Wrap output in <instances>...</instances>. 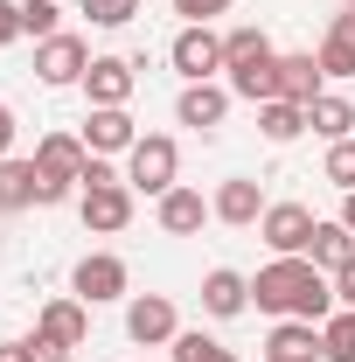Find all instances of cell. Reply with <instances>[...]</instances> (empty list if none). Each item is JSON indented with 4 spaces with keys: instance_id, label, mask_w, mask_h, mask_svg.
<instances>
[{
    "instance_id": "18",
    "label": "cell",
    "mask_w": 355,
    "mask_h": 362,
    "mask_svg": "<svg viewBox=\"0 0 355 362\" xmlns=\"http://www.w3.org/2000/svg\"><path fill=\"white\" fill-rule=\"evenodd\" d=\"M42 202V175H35V160H0V216H21V209H35Z\"/></svg>"
},
{
    "instance_id": "20",
    "label": "cell",
    "mask_w": 355,
    "mask_h": 362,
    "mask_svg": "<svg viewBox=\"0 0 355 362\" xmlns=\"http://www.w3.org/2000/svg\"><path fill=\"white\" fill-rule=\"evenodd\" d=\"M307 258H313L320 272H327V279H334L342 265H355V230L342 223V216H334V223H313V244H307Z\"/></svg>"
},
{
    "instance_id": "16",
    "label": "cell",
    "mask_w": 355,
    "mask_h": 362,
    "mask_svg": "<svg viewBox=\"0 0 355 362\" xmlns=\"http://www.w3.org/2000/svg\"><path fill=\"white\" fill-rule=\"evenodd\" d=\"M133 63L126 56H91V70H84V98L91 105H126L133 98Z\"/></svg>"
},
{
    "instance_id": "30",
    "label": "cell",
    "mask_w": 355,
    "mask_h": 362,
    "mask_svg": "<svg viewBox=\"0 0 355 362\" xmlns=\"http://www.w3.org/2000/svg\"><path fill=\"white\" fill-rule=\"evenodd\" d=\"M168 7H175V14L188 21V28H202V21H216V14H230L237 0H168Z\"/></svg>"
},
{
    "instance_id": "14",
    "label": "cell",
    "mask_w": 355,
    "mask_h": 362,
    "mask_svg": "<svg viewBox=\"0 0 355 362\" xmlns=\"http://www.w3.org/2000/svg\"><path fill=\"white\" fill-rule=\"evenodd\" d=\"M153 216H161V230H168V237H195V230L209 223L216 209L202 202V188H181V181H175V188L153 202Z\"/></svg>"
},
{
    "instance_id": "1",
    "label": "cell",
    "mask_w": 355,
    "mask_h": 362,
    "mask_svg": "<svg viewBox=\"0 0 355 362\" xmlns=\"http://www.w3.org/2000/svg\"><path fill=\"white\" fill-rule=\"evenodd\" d=\"M251 300L258 314H279V320H320L334 314V279L313 265V258H272L258 279H251Z\"/></svg>"
},
{
    "instance_id": "17",
    "label": "cell",
    "mask_w": 355,
    "mask_h": 362,
    "mask_svg": "<svg viewBox=\"0 0 355 362\" xmlns=\"http://www.w3.org/2000/svg\"><path fill=\"white\" fill-rule=\"evenodd\" d=\"M244 307H251V279H244V272L216 265L209 279H202V314L209 320H237Z\"/></svg>"
},
{
    "instance_id": "28",
    "label": "cell",
    "mask_w": 355,
    "mask_h": 362,
    "mask_svg": "<svg viewBox=\"0 0 355 362\" xmlns=\"http://www.w3.org/2000/svg\"><path fill=\"white\" fill-rule=\"evenodd\" d=\"M320 175L334 181L342 195H355V139H334V146H327V168H320Z\"/></svg>"
},
{
    "instance_id": "24",
    "label": "cell",
    "mask_w": 355,
    "mask_h": 362,
    "mask_svg": "<svg viewBox=\"0 0 355 362\" xmlns=\"http://www.w3.org/2000/svg\"><path fill=\"white\" fill-rule=\"evenodd\" d=\"M320 70L327 77H355V0H349V14H334V28L320 42Z\"/></svg>"
},
{
    "instance_id": "4",
    "label": "cell",
    "mask_w": 355,
    "mask_h": 362,
    "mask_svg": "<svg viewBox=\"0 0 355 362\" xmlns=\"http://www.w3.org/2000/svg\"><path fill=\"white\" fill-rule=\"evenodd\" d=\"M175 175H181V146L168 133H139V146L126 153V188L161 202V195L175 188Z\"/></svg>"
},
{
    "instance_id": "23",
    "label": "cell",
    "mask_w": 355,
    "mask_h": 362,
    "mask_svg": "<svg viewBox=\"0 0 355 362\" xmlns=\"http://www.w3.org/2000/svg\"><path fill=\"white\" fill-rule=\"evenodd\" d=\"M320 56H279V98H293V105H313L320 98Z\"/></svg>"
},
{
    "instance_id": "26",
    "label": "cell",
    "mask_w": 355,
    "mask_h": 362,
    "mask_svg": "<svg viewBox=\"0 0 355 362\" xmlns=\"http://www.w3.org/2000/svg\"><path fill=\"white\" fill-rule=\"evenodd\" d=\"M168 349H175V362H237V356H230V349L216 341V334H202V327H188V334H175Z\"/></svg>"
},
{
    "instance_id": "7",
    "label": "cell",
    "mask_w": 355,
    "mask_h": 362,
    "mask_svg": "<svg viewBox=\"0 0 355 362\" xmlns=\"http://www.w3.org/2000/svg\"><path fill=\"white\" fill-rule=\"evenodd\" d=\"M168 63H175L188 84H216V70H223V35L202 21V28H181L175 49H168Z\"/></svg>"
},
{
    "instance_id": "31",
    "label": "cell",
    "mask_w": 355,
    "mask_h": 362,
    "mask_svg": "<svg viewBox=\"0 0 355 362\" xmlns=\"http://www.w3.org/2000/svg\"><path fill=\"white\" fill-rule=\"evenodd\" d=\"M21 35V0H0V49Z\"/></svg>"
},
{
    "instance_id": "8",
    "label": "cell",
    "mask_w": 355,
    "mask_h": 362,
    "mask_svg": "<svg viewBox=\"0 0 355 362\" xmlns=\"http://www.w3.org/2000/svg\"><path fill=\"white\" fill-rule=\"evenodd\" d=\"M313 209H300V202H272L265 216H258V237H265L279 258H307V244H313Z\"/></svg>"
},
{
    "instance_id": "11",
    "label": "cell",
    "mask_w": 355,
    "mask_h": 362,
    "mask_svg": "<svg viewBox=\"0 0 355 362\" xmlns=\"http://www.w3.org/2000/svg\"><path fill=\"white\" fill-rule=\"evenodd\" d=\"M84 146L91 153H133L139 146V126H133V112L126 105H91V119H84Z\"/></svg>"
},
{
    "instance_id": "6",
    "label": "cell",
    "mask_w": 355,
    "mask_h": 362,
    "mask_svg": "<svg viewBox=\"0 0 355 362\" xmlns=\"http://www.w3.org/2000/svg\"><path fill=\"white\" fill-rule=\"evenodd\" d=\"M70 286H77V300H84V307H105V300H126L133 272H126V258H112V251H91V258H77Z\"/></svg>"
},
{
    "instance_id": "22",
    "label": "cell",
    "mask_w": 355,
    "mask_h": 362,
    "mask_svg": "<svg viewBox=\"0 0 355 362\" xmlns=\"http://www.w3.org/2000/svg\"><path fill=\"white\" fill-rule=\"evenodd\" d=\"M258 133H265L272 146H293V139L307 133V105H293V98H265V105H258Z\"/></svg>"
},
{
    "instance_id": "32",
    "label": "cell",
    "mask_w": 355,
    "mask_h": 362,
    "mask_svg": "<svg viewBox=\"0 0 355 362\" xmlns=\"http://www.w3.org/2000/svg\"><path fill=\"white\" fill-rule=\"evenodd\" d=\"M14 133H21V126H14V105H7V98H0V160H7V153H14Z\"/></svg>"
},
{
    "instance_id": "35",
    "label": "cell",
    "mask_w": 355,
    "mask_h": 362,
    "mask_svg": "<svg viewBox=\"0 0 355 362\" xmlns=\"http://www.w3.org/2000/svg\"><path fill=\"white\" fill-rule=\"evenodd\" d=\"M342 223H349V230H355V195H342Z\"/></svg>"
},
{
    "instance_id": "12",
    "label": "cell",
    "mask_w": 355,
    "mask_h": 362,
    "mask_svg": "<svg viewBox=\"0 0 355 362\" xmlns=\"http://www.w3.org/2000/svg\"><path fill=\"white\" fill-rule=\"evenodd\" d=\"M209 209H216V223H230V230H251V223H258V216L272 209V202H265V188H258L251 175H230V181L216 188V195H209Z\"/></svg>"
},
{
    "instance_id": "34",
    "label": "cell",
    "mask_w": 355,
    "mask_h": 362,
    "mask_svg": "<svg viewBox=\"0 0 355 362\" xmlns=\"http://www.w3.org/2000/svg\"><path fill=\"white\" fill-rule=\"evenodd\" d=\"M0 362H42V356H35V341H7V349H0Z\"/></svg>"
},
{
    "instance_id": "2",
    "label": "cell",
    "mask_w": 355,
    "mask_h": 362,
    "mask_svg": "<svg viewBox=\"0 0 355 362\" xmlns=\"http://www.w3.org/2000/svg\"><path fill=\"white\" fill-rule=\"evenodd\" d=\"M223 84H230V98H251V105L279 98V49H272L265 28H230L223 35Z\"/></svg>"
},
{
    "instance_id": "29",
    "label": "cell",
    "mask_w": 355,
    "mask_h": 362,
    "mask_svg": "<svg viewBox=\"0 0 355 362\" xmlns=\"http://www.w3.org/2000/svg\"><path fill=\"white\" fill-rule=\"evenodd\" d=\"M77 7H84L98 28H126V21L139 14V0H77Z\"/></svg>"
},
{
    "instance_id": "9",
    "label": "cell",
    "mask_w": 355,
    "mask_h": 362,
    "mask_svg": "<svg viewBox=\"0 0 355 362\" xmlns=\"http://www.w3.org/2000/svg\"><path fill=\"white\" fill-rule=\"evenodd\" d=\"M126 334H133L139 349H168V341L181 334L175 300H168V293H139L133 307H126Z\"/></svg>"
},
{
    "instance_id": "33",
    "label": "cell",
    "mask_w": 355,
    "mask_h": 362,
    "mask_svg": "<svg viewBox=\"0 0 355 362\" xmlns=\"http://www.w3.org/2000/svg\"><path fill=\"white\" fill-rule=\"evenodd\" d=\"M334 300H342V307H355V265L334 272Z\"/></svg>"
},
{
    "instance_id": "13",
    "label": "cell",
    "mask_w": 355,
    "mask_h": 362,
    "mask_svg": "<svg viewBox=\"0 0 355 362\" xmlns=\"http://www.w3.org/2000/svg\"><path fill=\"white\" fill-rule=\"evenodd\" d=\"M126 223H133V188H126V181L84 188V230H98V237H119Z\"/></svg>"
},
{
    "instance_id": "19",
    "label": "cell",
    "mask_w": 355,
    "mask_h": 362,
    "mask_svg": "<svg viewBox=\"0 0 355 362\" xmlns=\"http://www.w3.org/2000/svg\"><path fill=\"white\" fill-rule=\"evenodd\" d=\"M265 362H327L320 356V327L313 320H279L265 341Z\"/></svg>"
},
{
    "instance_id": "21",
    "label": "cell",
    "mask_w": 355,
    "mask_h": 362,
    "mask_svg": "<svg viewBox=\"0 0 355 362\" xmlns=\"http://www.w3.org/2000/svg\"><path fill=\"white\" fill-rule=\"evenodd\" d=\"M307 126L327 139V146H334V139H355V105L342 98V90H320V98L307 105Z\"/></svg>"
},
{
    "instance_id": "15",
    "label": "cell",
    "mask_w": 355,
    "mask_h": 362,
    "mask_svg": "<svg viewBox=\"0 0 355 362\" xmlns=\"http://www.w3.org/2000/svg\"><path fill=\"white\" fill-rule=\"evenodd\" d=\"M175 119L195 126V133H216L223 119H230V84H188L175 98Z\"/></svg>"
},
{
    "instance_id": "3",
    "label": "cell",
    "mask_w": 355,
    "mask_h": 362,
    "mask_svg": "<svg viewBox=\"0 0 355 362\" xmlns=\"http://www.w3.org/2000/svg\"><path fill=\"white\" fill-rule=\"evenodd\" d=\"M84 168H91V146H84V133H49L42 146H35V175H42V209L70 202V188L84 181Z\"/></svg>"
},
{
    "instance_id": "25",
    "label": "cell",
    "mask_w": 355,
    "mask_h": 362,
    "mask_svg": "<svg viewBox=\"0 0 355 362\" xmlns=\"http://www.w3.org/2000/svg\"><path fill=\"white\" fill-rule=\"evenodd\" d=\"M320 356L327 362H355V307H334L320 320Z\"/></svg>"
},
{
    "instance_id": "10",
    "label": "cell",
    "mask_w": 355,
    "mask_h": 362,
    "mask_svg": "<svg viewBox=\"0 0 355 362\" xmlns=\"http://www.w3.org/2000/svg\"><path fill=\"white\" fill-rule=\"evenodd\" d=\"M84 70H91V49H84V35H49V42H35V77H42L49 90L84 84Z\"/></svg>"
},
{
    "instance_id": "27",
    "label": "cell",
    "mask_w": 355,
    "mask_h": 362,
    "mask_svg": "<svg viewBox=\"0 0 355 362\" xmlns=\"http://www.w3.org/2000/svg\"><path fill=\"white\" fill-rule=\"evenodd\" d=\"M56 14H63V0H21V35H35V42L63 35V28H56Z\"/></svg>"
},
{
    "instance_id": "5",
    "label": "cell",
    "mask_w": 355,
    "mask_h": 362,
    "mask_svg": "<svg viewBox=\"0 0 355 362\" xmlns=\"http://www.w3.org/2000/svg\"><path fill=\"white\" fill-rule=\"evenodd\" d=\"M28 341H35V356H42V362H70V349H84V341H91V307H84V300H49Z\"/></svg>"
}]
</instances>
